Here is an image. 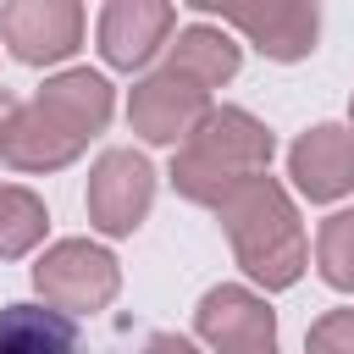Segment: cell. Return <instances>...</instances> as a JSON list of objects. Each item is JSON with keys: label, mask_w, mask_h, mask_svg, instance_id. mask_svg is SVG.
<instances>
[{"label": "cell", "mask_w": 354, "mask_h": 354, "mask_svg": "<svg viewBox=\"0 0 354 354\" xmlns=\"http://www.w3.org/2000/svg\"><path fill=\"white\" fill-rule=\"evenodd\" d=\"M216 216H221V232L232 243V260L243 266V277L254 288L282 293V288H293L310 271V238H304L299 205H293V194L271 171L238 183L216 205Z\"/></svg>", "instance_id": "obj_1"}, {"label": "cell", "mask_w": 354, "mask_h": 354, "mask_svg": "<svg viewBox=\"0 0 354 354\" xmlns=\"http://www.w3.org/2000/svg\"><path fill=\"white\" fill-rule=\"evenodd\" d=\"M271 155H277V138L260 116H249L243 105H210L199 127L183 138V149L171 155L166 177L188 205L216 210L238 183L271 171Z\"/></svg>", "instance_id": "obj_2"}, {"label": "cell", "mask_w": 354, "mask_h": 354, "mask_svg": "<svg viewBox=\"0 0 354 354\" xmlns=\"http://www.w3.org/2000/svg\"><path fill=\"white\" fill-rule=\"evenodd\" d=\"M33 293H39V304H50V310L77 321V315L105 310L122 293V266L94 238H55L33 260Z\"/></svg>", "instance_id": "obj_3"}, {"label": "cell", "mask_w": 354, "mask_h": 354, "mask_svg": "<svg viewBox=\"0 0 354 354\" xmlns=\"http://www.w3.org/2000/svg\"><path fill=\"white\" fill-rule=\"evenodd\" d=\"M83 205H88V227L105 232V238H133L155 205V166L138 155V149H105L94 166H88V188H83Z\"/></svg>", "instance_id": "obj_4"}, {"label": "cell", "mask_w": 354, "mask_h": 354, "mask_svg": "<svg viewBox=\"0 0 354 354\" xmlns=\"http://www.w3.org/2000/svg\"><path fill=\"white\" fill-rule=\"evenodd\" d=\"M205 111H210V88H199L194 77H183L171 66L144 72L127 94V127L144 144H183Z\"/></svg>", "instance_id": "obj_5"}, {"label": "cell", "mask_w": 354, "mask_h": 354, "mask_svg": "<svg viewBox=\"0 0 354 354\" xmlns=\"http://www.w3.org/2000/svg\"><path fill=\"white\" fill-rule=\"evenodd\" d=\"M0 39L22 66H55L83 44V6L77 0H6Z\"/></svg>", "instance_id": "obj_6"}, {"label": "cell", "mask_w": 354, "mask_h": 354, "mask_svg": "<svg viewBox=\"0 0 354 354\" xmlns=\"http://www.w3.org/2000/svg\"><path fill=\"white\" fill-rule=\"evenodd\" d=\"M171 28H177V6L171 0H111L100 11V22H94V39H100L105 66L138 72L171 44Z\"/></svg>", "instance_id": "obj_7"}, {"label": "cell", "mask_w": 354, "mask_h": 354, "mask_svg": "<svg viewBox=\"0 0 354 354\" xmlns=\"http://www.w3.org/2000/svg\"><path fill=\"white\" fill-rule=\"evenodd\" d=\"M227 33H243L266 61H304L321 39L315 0H271V6H221L210 11Z\"/></svg>", "instance_id": "obj_8"}, {"label": "cell", "mask_w": 354, "mask_h": 354, "mask_svg": "<svg viewBox=\"0 0 354 354\" xmlns=\"http://www.w3.org/2000/svg\"><path fill=\"white\" fill-rule=\"evenodd\" d=\"M88 149V138H77L55 111H44L39 100H22L6 122H0V160L11 171H61Z\"/></svg>", "instance_id": "obj_9"}, {"label": "cell", "mask_w": 354, "mask_h": 354, "mask_svg": "<svg viewBox=\"0 0 354 354\" xmlns=\"http://www.w3.org/2000/svg\"><path fill=\"white\" fill-rule=\"evenodd\" d=\"M288 177L310 205H332L354 194V133L337 122H315L288 149Z\"/></svg>", "instance_id": "obj_10"}, {"label": "cell", "mask_w": 354, "mask_h": 354, "mask_svg": "<svg viewBox=\"0 0 354 354\" xmlns=\"http://www.w3.org/2000/svg\"><path fill=\"white\" fill-rule=\"evenodd\" d=\"M194 332L210 348H243V343H277V310L266 304V293L243 288V282H216L199 293L194 304Z\"/></svg>", "instance_id": "obj_11"}, {"label": "cell", "mask_w": 354, "mask_h": 354, "mask_svg": "<svg viewBox=\"0 0 354 354\" xmlns=\"http://www.w3.org/2000/svg\"><path fill=\"white\" fill-rule=\"evenodd\" d=\"M33 100H39L44 111H55V116H61V122H66L77 138L105 133V127H111V111H116L111 83H105L100 72H88V66H66V72L44 77Z\"/></svg>", "instance_id": "obj_12"}, {"label": "cell", "mask_w": 354, "mask_h": 354, "mask_svg": "<svg viewBox=\"0 0 354 354\" xmlns=\"http://www.w3.org/2000/svg\"><path fill=\"white\" fill-rule=\"evenodd\" d=\"M166 66L183 72V77H194L199 88H221V83L238 77L243 50H238V39H232L221 22H205V17H199V22L177 28V39L166 44Z\"/></svg>", "instance_id": "obj_13"}, {"label": "cell", "mask_w": 354, "mask_h": 354, "mask_svg": "<svg viewBox=\"0 0 354 354\" xmlns=\"http://www.w3.org/2000/svg\"><path fill=\"white\" fill-rule=\"evenodd\" d=\"M0 354H83V337L72 315L17 299L0 310Z\"/></svg>", "instance_id": "obj_14"}, {"label": "cell", "mask_w": 354, "mask_h": 354, "mask_svg": "<svg viewBox=\"0 0 354 354\" xmlns=\"http://www.w3.org/2000/svg\"><path fill=\"white\" fill-rule=\"evenodd\" d=\"M44 227H50V210L33 188L22 183H0V260H22L44 243Z\"/></svg>", "instance_id": "obj_15"}, {"label": "cell", "mask_w": 354, "mask_h": 354, "mask_svg": "<svg viewBox=\"0 0 354 354\" xmlns=\"http://www.w3.org/2000/svg\"><path fill=\"white\" fill-rule=\"evenodd\" d=\"M315 271L326 288L354 293V210H332L315 227Z\"/></svg>", "instance_id": "obj_16"}, {"label": "cell", "mask_w": 354, "mask_h": 354, "mask_svg": "<svg viewBox=\"0 0 354 354\" xmlns=\"http://www.w3.org/2000/svg\"><path fill=\"white\" fill-rule=\"evenodd\" d=\"M304 354H354V310H326L304 332Z\"/></svg>", "instance_id": "obj_17"}, {"label": "cell", "mask_w": 354, "mask_h": 354, "mask_svg": "<svg viewBox=\"0 0 354 354\" xmlns=\"http://www.w3.org/2000/svg\"><path fill=\"white\" fill-rule=\"evenodd\" d=\"M138 354H199L188 337H177V332H155V337H144V348Z\"/></svg>", "instance_id": "obj_18"}, {"label": "cell", "mask_w": 354, "mask_h": 354, "mask_svg": "<svg viewBox=\"0 0 354 354\" xmlns=\"http://www.w3.org/2000/svg\"><path fill=\"white\" fill-rule=\"evenodd\" d=\"M216 354H277V343H243V348H216Z\"/></svg>", "instance_id": "obj_19"}, {"label": "cell", "mask_w": 354, "mask_h": 354, "mask_svg": "<svg viewBox=\"0 0 354 354\" xmlns=\"http://www.w3.org/2000/svg\"><path fill=\"white\" fill-rule=\"evenodd\" d=\"M11 111H17V100H11V88H0V122H6Z\"/></svg>", "instance_id": "obj_20"}, {"label": "cell", "mask_w": 354, "mask_h": 354, "mask_svg": "<svg viewBox=\"0 0 354 354\" xmlns=\"http://www.w3.org/2000/svg\"><path fill=\"white\" fill-rule=\"evenodd\" d=\"M348 133H354V100H348Z\"/></svg>", "instance_id": "obj_21"}]
</instances>
